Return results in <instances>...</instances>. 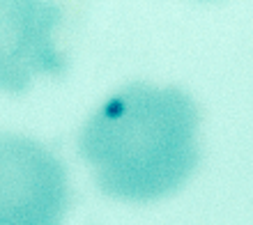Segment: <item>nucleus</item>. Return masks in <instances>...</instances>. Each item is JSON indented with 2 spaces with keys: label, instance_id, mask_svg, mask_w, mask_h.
Instances as JSON below:
<instances>
[{
  "label": "nucleus",
  "instance_id": "f03ea898",
  "mask_svg": "<svg viewBox=\"0 0 253 225\" xmlns=\"http://www.w3.org/2000/svg\"><path fill=\"white\" fill-rule=\"evenodd\" d=\"M69 205L60 159L33 138L0 133V225H62Z\"/></svg>",
  "mask_w": 253,
  "mask_h": 225
},
{
  "label": "nucleus",
  "instance_id": "7ed1b4c3",
  "mask_svg": "<svg viewBox=\"0 0 253 225\" xmlns=\"http://www.w3.org/2000/svg\"><path fill=\"white\" fill-rule=\"evenodd\" d=\"M60 23L53 0H0V90L19 94L37 76L67 72V55L53 44Z\"/></svg>",
  "mask_w": 253,
  "mask_h": 225
},
{
  "label": "nucleus",
  "instance_id": "f257e3e1",
  "mask_svg": "<svg viewBox=\"0 0 253 225\" xmlns=\"http://www.w3.org/2000/svg\"><path fill=\"white\" fill-rule=\"evenodd\" d=\"M196 101L180 87L131 83L90 115L79 152L101 191L126 202H154L184 186L198 166Z\"/></svg>",
  "mask_w": 253,
  "mask_h": 225
}]
</instances>
